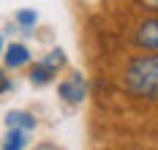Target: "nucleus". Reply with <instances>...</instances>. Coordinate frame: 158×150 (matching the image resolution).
Returning a JSON list of instances; mask_svg holds the SVG:
<instances>
[{
    "label": "nucleus",
    "instance_id": "obj_8",
    "mask_svg": "<svg viewBox=\"0 0 158 150\" xmlns=\"http://www.w3.org/2000/svg\"><path fill=\"white\" fill-rule=\"evenodd\" d=\"M38 22H41V17H38L35 8H19L14 14V25L19 30H25V33H33V30L38 27Z\"/></svg>",
    "mask_w": 158,
    "mask_h": 150
},
{
    "label": "nucleus",
    "instance_id": "obj_5",
    "mask_svg": "<svg viewBox=\"0 0 158 150\" xmlns=\"http://www.w3.org/2000/svg\"><path fill=\"white\" fill-rule=\"evenodd\" d=\"M57 74H60V68L52 66L47 57H41V60H35L27 66V79H30L33 87H49V85L57 82Z\"/></svg>",
    "mask_w": 158,
    "mask_h": 150
},
{
    "label": "nucleus",
    "instance_id": "obj_6",
    "mask_svg": "<svg viewBox=\"0 0 158 150\" xmlns=\"http://www.w3.org/2000/svg\"><path fill=\"white\" fill-rule=\"evenodd\" d=\"M6 128H22V131H35L38 128V117L27 109H11L6 115Z\"/></svg>",
    "mask_w": 158,
    "mask_h": 150
},
{
    "label": "nucleus",
    "instance_id": "obj_7",
    "mask_svg": "<svg viewBox=\"0 0 158 150\" xmlns=\"http://www.w3.org/2000/svg\"><path fill=\"white\" fill-rule=\"evenodd\" d=\"M30 145V131H22V128H6V136L0 142L3 150H25Z\"/></svg>",
    "mask_w": 158,
    "mask_h": 150
},
{
    "label": "nucleus",
    "instance_id": "obj_3",
    "mask_svg": "<svg viewBox=\"0 0 158 150\" xmlns=\"http://www.w3.org/2000/svg\"><path fill=\"white\" fill-rule=\"evenodd\" d=\"M131 44L142 52H158V14H144L131 27Z\"/></svg>",
    "mask_w": 158,
    "mask_h": 150
},
{
    "label": "nucleus",
    "instance_id": "obj_10",
    "mask_svg": "<svg viewBox=\"0 0 158 150\" xmlns=\"http://www.w3.org/2000/svg\"><path fill=\"white\" fill-rule=\"evenodd\" d=\"M131 3L144 14H158V0H131Z\"/></svg>",
    "mask_w": 158,
    "mask_h": 150
},
{
    "label": "nucleus",
    "instance_id": "obj_9",
    "mask_svg": "<svg viewBox=\"0 0 158 150\" xmlns=\"http://www.w3.org/2000/svg\"><path fill=\"white\" fill-rule=\"evenodd\" d=\"M14 90V79H11V74H8V68L3 66L0 68V96H6V93H11Z\"/></svg>",
    "mask_w": 158,
    "mask_h": 150
},
{
    "label": "nucleus",
    "instance_id": "obj_1",
    "mask_svg": "<svg viewBox=\"0 0 158 150\" xmlns=\"http://www.w3.org/2000/svg\"><path fill=\"white\" fill-rule=\"evenodd\" d=\"M120 90L128 101L158 106V52L136 49L120 68Z\"/></svg>",
    "mask_w": 158,
    "mask_h": 150
},
{
    "label": "nucleus",
    "instance_id": "obj_4",
    "mask_svg": "<svg viewBox=\"0 0 158 150\" xmlns=\"http://www.w3.org/2000/svg\"><path fill=\"white\" fill-rule=\"evenodd\" d=\"M0 57H3V66L8 71H22V68H27L33 63V49L27 44H22V41H11V44H6Z\"/></svg>",
    "mask_w": 158,
    "mask_h": 150
},
{
    "label": "nucleus",
    "instance_id": "obj_2",
    "mask_svg": "<svg viewBox=\"0 0 158 150\" xmlns=\"http://www.w3.org/2000/svg\"><path fill=\"white\" fill-rule=\"evenodd\" d=\"M87 96H90V85H87V77L82 71H71L57 82V98L65 106H79L87 101Z\"/></svg>",
    "mask_w": 158,
    "mask_h": 150
},
{
    "label": "nucleus",
    "instance_id": "obj_11",
    "mask_svg": "<svg viewBox=\"0 0 158 150\" xmlns=\"http://www.w3.org/2000/svg\"><path fill=\"white\" fill-rule=\"evenodd\" d=\"M3 49H6V38H3V30H0V55H3Z\"/></svg>",
    "mask_w": 158,
    "mask_h": 150
}]
</instances>
